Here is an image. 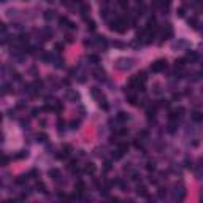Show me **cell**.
Masks as SVG:
<instances>
[{"label":"cell","mask_w":203,"mask_h":203,"mask_svg":"<svg viewBox=\"0 0 203 203\" xmlns=\"http://www.w3.org/2000/svg\"><path fill=\"white\" fill-rule=\"evenodd\" d=\"M184 197H186V189H184V186H176L175 187V198L176 200H184Z\"/></svg>","instance_id":"obj_4"},{"label":"cell","mask_w":203,"mask_h":203,"mask_svg":"<svg viewBox=\"0 0 203 203\" xmlns=\"http://www.w3.org/2000/svg\"><path fill=\"white\" fill-rule=\"evenodd\" d=\"M187 24L192 29H198V19H197V17H189V19H187Z\"/></svg>","instance_id":"obj_27"},{"label":"cell","mask_w":203,"mask_h":203,"mask_svg":"<svg viewBox=\"0 0 203 203\" xmlns=\"http://www.w3.org/2000/svg\"><path fill=\"white\" fill-rule=\"evenodd\" d=\"M52 111H56V113H62V111H64V105L56 100L54 103H52Z\"/></svg>","instance_id":"obj_22"},{"label":"cell","mask_w":203,"mask_h":203,"mask_svg":"<svg viewBox=\"0 0 203 203\" xmlns=\"http://www.w3.org/2000/svg\"><path fill=\"white\" fill-rule=\"evenodd\" d=\"M68 170H70L72 173H75V175L81 172V168L78 167V162H76V160H70V162H68Z\"/></svg>","instance_id":"obj_11"},{"label":"cell","mask_w":203,"mask_h":203,"mask_svg":"<svg viewBox=\"0 0 203 203\" xmlns=\"http://www.w3.org/2000/svg\"><path fill=\"white\" fill-rule=\"evenodd\" d=\"M146 170H149V172H154V170H155V162H151V160H149L148 163H146Z\"/></svg>","instance_id":"obj_36"},{"label":"cell","mask_w":203,"mask_h":203,"mask_svg":"<svg viewBox=\"0 0 203 203\" xmlns=\"http://www.w3.org/2000/svg\"><path fill=\"white\" fill-rule=\"evenodd\" d=\"M62 49H64V43H56V51L62 52Z\"/></svg>","instance_id":"obj_45"},{"label":"cell","mask_w":203,"mask_h":203,"mask_svg":"<svg viewBox=\"0 0 203 203\" xmlns=\"http://www.w3.org/2000/svg\"><path fill=\"white\" fill-rule=\"evenodd\" d=\"M57 132H59V135H62L65 132V122L62 119H57Z\"/></svg>","instance_id":"obj_25"},{"label":"cell","mask_w":203,"mask_h":203,"mask_svg":"<svg viewBox=\"0 0 203 203\" xmlns=\"http://www.w3.org/2000/svg\"><path fill=\"white\" fill-rule=\"evenodd\" d=\"M67 97H68L72 102H78L79 100V94L75 92V90H68V94H67Z\"/></svg>","instance_id":"obj_24"},{"label":"cell","mask_w":203,"mask_h":203,"mask_svg":"<svg viewBox=\"0 0 203 203\" xmlns=\"http://www.w3.org/2000/svg\"><path fill=\"white\" fill-rule=\"evenodd\" d=\"M48 175H49V178H52L54 181H59V178H60V172H59L57 168H51L48 172Z\"/></svg>","instance_id":"obj_15"},{"label":"cell","mask_w":203,"mask_h":203,"mask_svg":"<svg viewBox=\"0 0 203 203\" xmlns=\"http://www.w3.org/2000/svg\"><path fill=\"white\" fill-rule=\"evenodd\" d=\"M157 195H159V198H165V197H167V189L160 187V189H159V192H157Z\"/></svg>","instance_id":"obj_37"},{"label":"cell","mask_w":203,"mask_h":203,"mask_svg":"<svg viewBox=\"0 0 203 203\" xmlns=\"http://www.w3.org/2000/svg\"><path fill=\"white\" fill-rule=\"evenodd\" d=\"M127 102H129L130 105H133V107H137V105H138V98H137V95H133V94H129Z\"/></svg>","instance_id":"obj_29"},{"label":"cell","mask_w":203,"mask_h":203,"mask_svg":"<svg viewBox=\"0 0 203 203\" xmlns=\"http://www.w3.org/2000/svg\"><path fill=\"white\" fill-rule=\"evenodd\" d=\"M138 2H140V0H138Z\"/></svg>","instance_id":"obj_52"},{"label":"cell","mask_w":203,"mask_h":203,"mask_svg":"<svg viewBox=\"0 0 203 203\" xmlns=\"http://www.w3.org/2000/svg\"><path fill=\"white\" fill-rule=\"evenodd\" d=\"M29 157V151L27 149H22V151H17V154H14V160H21V159H25Z\"/></svg>","instance_id":"obj_14"},{"label":"cell","mask_w":203,"mask_h":203,"mask_svg":"<svg viewBox=\"0 0 203 203\" xmlns=\"http://www.w3.org/2000/svg\"><path fill=\"white\" fill-rule=\"evenodd\" d=\"M97 43H98L100 46H103V48L108 45V42H107V38L105 37H97Z\"/></svg>","instance_id":"obj_32"},{"label":"cell","mask_w":203,"mask_h":203,"mask_svg":"<svg viewBox=\"0 0 203 203\" xmlns=\"http://www.w3.org/2000/svg\"><path fill=\"white\" fill-rule=\"evenodd\" d=\"M59 22H60V25H65V24H68V19H67V17L65 16H60V17H59Z\"/></svg>","instance_id":"obj_42"},{"label":"cell","mask_w":203,"mask_h":203,"mask_svg":"<svg viewBox=\"0 0 203 203\" xmlns=\"http://www.w3.org/2000/svg\"><path fill=\"white\" fill-rule=\"evenodd\" d=\"M186 67V59H176V62H175V70L178 73H181V70Z\"/></svg>","instance_id":"obj_10"},{"label":"cell","mask_w":203,"mask_h":203,"mask_svg":"<svg viewBox=\"0 0 203 203\" xmlns=\"http://www.w3.org/2000/svg\"><path fill=\"white\" fill-rule=\"evenodd\" d=\"M8 162H10V159H8V157H7V155H5V154H3V157H2V165H7Z\"/></svg>","instance_id":"obj_46"},{"label":"cell","mask_w":203,"mask_h":203,"mask_svg":"<svg viewBox=\"0 0 203 203\" xmlns=\"http://www.w3.org/2000/svg\"><path fill=\"white\" fill-rule=\"evenodd\" d=\"M197 57H198V56H197V52H194V51H187V54H186V60H195Z\"/></svg>","instance_id":"obj_31"},{"label":"cell","mask_w":203,"mask_h":203,"mask_svg":"<svg viewBox=\"0 0 203 203\" xmlns=\"http://www.w3.org/2000/svg\"><path fill=\"white\" fill-rule=\"evenodd\" d=\"M92 75H94V78H95V79H98V81H100V79H105L107 73H105V70H103V68H95V70H94Z\"/></svg>","instance_id":"obj_9"},{"label":"cell","mask_w":203,"mask_h":203,"mask_svg":"<svg viewBox=\"0 0 203 203\" xmlns=\"http://www.w3.org/2000/svg\"><path fill=\"white\" fill-rule=\"evenodd\" d=\"M117 5H119L121 8H124V10H127V8H129V2H127V0H117Z\"/></svg>","instance_id":"obj_33"},{"label":"cell","mask_w":203,"mask_h":203,"mask_svg":"<svg viewBox=\"0 0 203 203\" xmlns=\"http://www.w3.org/2000/svg\"><path fill=\"white\" fill-rule=\"evenodd\" d=\"M122 155H124V152L119 151V149H116V151L113 152V159H116V160H119V159L122 157Z\"/></svg>","instance_id":"obj_34"},{"label":"cell","mask_w":203,"mask_h":203,"mask_svg":"<svg viewBox=\"0 0 203 203\" xmlns=\"http://www.w3.org/2000/svg\"><path fill=\"white\" fill-rule=\"evenodd\" d=\"M133 145H135V148H137V149H141V151H145V146H143V143H141V141H135V143H133Z\"/></svg>","instance_id":"obj_41"},{"label":"cell","mask_w":203,"mask_h":203,"mask_svg":"<svg viewBox=\"0 0 203 203\" xmlns=\"http://www.w3.org/2000/svg\"><path fill=\"white\" fill-rule=\"evenodd\" d=\"M70 129H72V130H78L79 129V121H72V122H70Z\"/></svg>","instance_id":"obj_35"},{"label":"cell","mask_w":203,"mask_h":203,"mask_svg":"<svg viewBox=\"0 0 203 203\" xmlns=\"http://www.w3.org/2000/svg\"><path fill=\"white\" fill-rule=\"evenodd\" d=\"M113 132H114V135H116V137H125V135L129 133V129L127 127H116Z\"/></svg>","instance_id":"obj_13"},{"label":"cell","mask_w":203,"mask_h":203,"mask_svg":"<svg viewBox=\"0 0 203 203\" xmlns=\"http://www.w3.org/2000/svg\"><path fill=\"white\" fill-rule=\"evenodd\" d=\"M87 62H90V64H100V57L97 54H89L87 56Z\"/></svg>","instance_id":"obj_23"},{"label":"cell","mask_w":203,"mask_h":203,"mask_svg":"<svg viewBox=\"0 0 203 203\" xmlns=\"http://www.w3.org/2000/svg\"><path fill=\"white\" fill-rule=\"evenodd\" d=\"M90 95H92L94 98H98V97L102 95V89L97 87V86H92V87H90Z\"/></svg>","instance_id":"obj_19"},{"label":"cell","mask_w":203,"mask_h":203,"mask_svg":"<svg viewBox=\"0 0 203 203\" xmlns=\"http://www.w3.org/2000/svg\"><path fill=\"white\" fill-rule=\"evenodd\" d=\"M40 111H42V110H40V108H32L30 114H32V116H33V117H37L38 114H40Z\"/></svg>","instance_id":"obj_43"},{"label":"cell","mask_w":203,"mask_h":203,"mask_svg":"<svg viewBox=\"0 0 203 203\" xmlns=\"http://www.w3.org/2000/svg\"><path fill=\"white\" fill-rule=\"evenodd\" d=\"M43 16H45L46 21H52V19H56V17H57V14H56L54 10H48V11H45V14H43Z\"/></svg>","instance_id":"obj_16"},{"label":"cell","mask_w":203,"mask_h":203,"mask_svg":"<svg viewBox=\"0 0 203 203\" xmlns=\"http://www.w3.org/2000/svg\"><path fill=\"white\" fill-rule=\"evenodd\" d=\"M117 149L122 152H127L129 151V145L127 143H124V141H117Z\"/></svg>","instance_id":"obj_30"},{"label":"cell","mask_w":203,"mask_h":203,"mask_svg":"<svg viewBox=\"0 0 203 203\" xmlns=\"http://www.w3.org/2000/svg\"><path fill=\"white\" fill-rule=\"evenodd\" d=\"M110 29L113 32H117V33H124L129 29V19H124V17H117L114 21L110 22Z\"/></svg>","instance_id":"obj_1"},{"label":"cell","mask_w":203,"mask_h":203,"mask_svg":"<svg viewBox=\"0 0 203 203\" xmlns=\"http://www.w3.org/2000/svg\"><path fill=\"white\" fill-rule=\"evenodd\" d=\"M135 76L138 78V81H140L141 84H145V83H146V79H148V76H146V72H140V73H137Z\"/></svg>","instance_id":"obj_28"},{"label":"cell","mask_w":203,"mask_h":203,"mask_svg":"<svg viewBox=\"0 0 203 203\" xmlns=\"http://www.w3.org/2000/svg\"><path fill=\"white\" fill-rule=\"evenodd\" d=\"M178 14L179 17H184V14H186V10H184V7H181V8H178Z\"/></svg>","instance_id":"obj_44"},{"label":"cell","mask_w":203,"mask_h":203,"mask_svg":"<svg viewBox=\"0 0 203 203\" xmlns=\"http://www.w3.org/2000/svg\"><path fill=\"white\" fill-rule=\"evenodd\" d=\"M97 100H98V105H100V107H102V108H103V110H108L107 97H105L103 94H102V95H100V97H98V98H97Z\"/></svg>","instance_id":"obj_21"},{"label":"cell","mask_w":203,"mask_h":203,"mask_svg":"<svg viewBox=\"0 0 203 203\" xmlns=\"http://www.w3.org/2000/svg\"><path fill=\"white\" fill-rule=\"evenodd\" d=\"M95 172H97V168L92 162L86 163V167H84V173H86V175H95Z\"/></svg>","instance_id":"obj_12"},{"label":"cell","mask_w":203,"mask_h":203,"mask_svg":"<svg viewBox=\"0 0 203 203\" xmlns=\"http://www.w3.org/2000/svg\"><path fill=\"white\" fill-rule=\"evenodd\" d=\"M137 195H140V197H148V189H146V186H138V187H137Z\"/></svg>","instance_id":"obj_20"},{"label":"cell","mask_w":203,"mask_h":203,"mask_svg":"<svg viewBox=\"0 0 203 203\" xmlns=\"http://www.w3.org/2000/svg\"><path fill=\"white\" fill-rule=\"evenodd\" d=\"M21 125H22V129H27V127H29V121L21 119Z\"/></svg>","instance_id":"obj_48"},{"label":"cell","mask_w":203,"mask_h":203,"mask_svg":"<svg viewBox=\"0 0 203 203\" xmlns=\"http://www.w3.org/2000/svg\"><path fill=\"white\" fill-rule=\"evenodd\" d=\"M129 119H130V116H129L127 113H124V111H119V113L116 114V121H117V122H121V124H125Z\"/></svg>","instance_id":"obj_5"},{"label":"cell","mask_w":203,"mask_h":203,"mask_svg":"<svg viewBox=\"0 0 203 203\" xmlns=\"http://www.w3.org/2000/svg\"><path fill=\"white\" fill-rule=\"evenodd\" d=\"M79 11H81V16H83V19H86L87 21V14L90 13V7L86 3H81V8H79Z\"/></svg>","instance_id":"obj_8"},{"label":"cell","mask_w":203,"mask_h":203,"mask_svg":"<svg viewBox=\"0 0 203 203\" xmlns=\"http://www.w3.org/2000/svg\"><path fill=\"white\" fill-rule=\"evenodd\" d=\"M159 107H162V108H168L170 107V102L168 100H160V103H157Z\"/></svg>","instance_id":"obj_39"},{"label":"cell","mask_w":203,"mask_h":203,"mask_svg":"<svg viewBox=\"0 0 203 203\" xmlns=\"http://www.w3.org/2000/svg\"><path fill=\"white\" fill-rule=\"evenodd\" d=\"M75 190H76V194H78V195H83L84 190H86V184H84L83 181H76V184H75Z\"/></svg>","instance_id":"obj_7"},{"label":"cell","mask_w":203,"mask_h":203,"mask_svg":"<svg viewBox=\"0 0 203 203\" xmlns=\"http://www.w3.org/2000/svg\"><path fill=\"white\" fill-rule=\"evenodd\" d=\"M37 141H38V143H46V141H48V135H46L45 132L37 133Z\"/></svg>","instance_id":"obj_26"},{"label":"cell","mask_w":203,"mask_h":203,"mask_svg":"<svg viewBox=\"0 0 203 203\" xmlns=\"http://www.w3.org/2000/svg\"><path fill=\"white\" fill-rule=\"evenodd\" d=\"M70 151H72V148H70L68 145L65 146V148H62L60 149V152L57 154V159H60V160H64V159H67L70 155Z\"/></svg>","instance_id":"obj_6"},{"label":"cell","mask_w":203,"mask_h":203,"mask_svg":"<svg viewBox=\"0 0 203 203\" xmlns=\"http://www.w3.org/2000/svg\"><path fill=\"white\" fill-rule=\"evenodd\" d=\"M40 124H42L43 127H45V125H46V119H40Z\"/></svg>","instance_id":"obj_51"},{"label":"cell","mask_w":203,"mask_h":203,"mask_svg":"<svg viewBox=\"0 0 203 203\" xmlns=\"http://www.w3.org/2000/svg\"><path fill=\"white\" fill-rule=\"evenodd\" d=\"M35 187H37L38 192H42V194H46V192H48V187H46V184H45L43 181H37V186H35Z\"/></svg>","instance_id":"obj_18"},{"label":"cell","mask_w":203,"mask_h":203,"mask_svg":"<svg viewBox=\"0 0 203 203\" xmlns=\"http://www.w3.org/2000/svg\"><path fill=\"white\" fill-rule=\"evenodd\" d=\"M135 65V59L132 57H119L116 59V68L121 72H125V70H130Z\"/></svg>","instance_id":"obj_2"},{"label":"cell","mask_w":203,"mask_h":203,"mask_svg":"<svg viewBox=\"0 0 203 203\" xmlns=\"http://www.w3.org/2000/svg\"><path fill=\"white\" fill-rule=\"evenodd\" d=\"M24 2H25V0H24Z\"/></svg>","instance_id":"obj_53"},{"label":"cell","mask_w":203,"mask_h":203,"mask_svg":"<svg viewBox=\"0 0 203 203\" xmlns=\"http://www.w3.org/2000/svg\"><path fill=\"white\" fill-rule=\"evenodd\" d=\"M110 170H111V162H105V172H110Z\"/></svg>","instance_id":"obj_47"},{"label":"cell","mask_w":203,"mask_h":203,"mask_svg":"<svg viewBox=\"0 0 203 203\" xmlns=\"http://www.w3.org/2000/svg\"><path fill=\"white\" fill-rule=\"evenodd\" d=\"M167 67H168V64H167L165 59H157V60H154V62L151 64V70L154 73H160V72H165Z\"/></svg>","instance_id":"obj_3"},{"label":"cell","mask_w":203,"mask_h":203,"mask_svg":"<svg viewBox=\"0 0 203 203\" xmlns=\"http://www.w3.org/2000/svg\"><path fill=\"white\" fill-rule=\"evenodd\" d=\"M67 42H68V43L73 42V35H67Z\"/></svg>","instance_id":"obj_50"},{"label":"cell","mask_w":203,"mask_h":203,"mask_svg":"<svg viewBox=\"0 0 203 203\" xmlns=\"http://www.w3.org/2000/svg\"><path fill=\"white\" fill-rule=\"evenodd\" d=\"M27 178L29 176H19V178L16 179V184H24V182L27 181Z\"/></svg>","instance_id":"obj_40"},{"label":"cell","mask_w":203,"mask_h":203,"mask_svg":"<svg viewBox=\"0 0 203 203\" xmlns=\"http://www.w3.org/2000/svg\"><path fill=\"white\" fill-rule=\"evenodd\" d=\"M25 107H27V105H25L24 102H19V103H17V108H19V110H24Z\"/></svg>","instance_id":"obj_49"},{"label":"cell","mask_w":203,"mask_h":203,"mask_svg":"<svg viewBox=\"0 0 203 203\" xmlns=\"http://www.w3.org/2000/svg\"><path fill=\"white\" fill-rule=\"evenodd\" d=\"M87 29H89V30H95V22L92 21V19H87Z\"/></svg>","instance_id":"obj_38"},{"label":"cell","mask_w":203,"mask_h":203,"mask_svg":"<svg viewBox=\"0 0 203 203\" xmlns=\"http://www.w3.org/2000/svg\"><path fill=\"white\" fill-rule=\"evenodd\" d=\"M190 117H192L194 122H202V121H203V113H200V111H194V113L190 114Z\"/></svg>","instance_id":"obj_17"}]
</instances>
